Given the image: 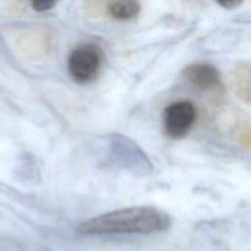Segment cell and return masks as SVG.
I'll return each mask as SVG.
<instances>
[{
    "mask_svg": "<svg viewBox=\"0 0 251 251\" xmlns=\"http://www.w3.org/2000/svg\"><path fill=\"white\" fill-rule=\"evenodd\" d=\"M170 216L152 206H133L107 212L88 219L76 227L81 235L152 234L171 226Z\"/></svg>",
    "mask_w": 251,
    "mask_h": 251,
    "instance_id": "6da1fadb",
    "label": "cell"
},
{
    "mask_svg": "<svg viewBox=\"0 0 251 251\" xmlns=\"http://www.w3.org/2000/svg\"><path fill=\"white\" fill-rule=\"evenodd\" d=\"M104 61V53L99 45L82 43L72 50L68 58L70 76L77 83L86 84L99 75Z\"/></svg>",
    "mask_w": 251,
    "mask_h": 251,
    "instance_id": "7a4b0ae2",
    "label": "cell"
},
{
    "mask_svg": "<svg viewBox=\"0 0 251 251\" xmlns=\"http://www.w3.org/2000/svg\"><path fill=\"white\" fill-rule=\"evenodd\" d=\"M108 144L113 159L122 168L136 176H148L153 172L150 159L130 138L114 133L108 136Z\"/></svg>",
    "mask_w": 251,
    "mask_h": 251,
    "instance_id": "3957f363",
    "label": "cell"
},
{
    "mask_svg": "<svg viewBox=\"0 0 251 251\" xmlns=\"http://www.w3.org/2000/svg\"><path fill=\"white\" fill-rule=\"evenodd\" d=\"M197 118L194 104L188 100L169 104L163 113V128L171 139H181L191 130Z\"/></svg>",
    "mask_w": 251,
    "mask_h": 251,
    "instance_id": "277c9868",
    "label": "cell"
},
{
    "mask_svg": "<svg viewBox=\"0 0 251 251\" xmlns=\"http://www.w3.org/2000/svg\"><path fill=\"white\" fill-rule=\"evenodd\" d=\"M185 80L198 90H211L221 83V75L216 67L208 63H193L182 72Z\"/></svg>",
    "mask_w": 251,
    "mask_h": 251,
    "instance_id": "5b68a950",
    "label": "cell"
},
{
    "mask_svg": "<svg viewBox=\"0 0 251 251\" xmlns=\"http://www.w3.org/2000/svg\"><path fill=\"white\" fill-rule=\"evenodd\" d=\"M109 15L117 21H130L140 12V4L136 1H113L107 7Z\"/></svg>",
    "mask_w": 251,
    "mask_h": 251,
    "instance_id": "8992f818",
    "label": "cell"
},
{
    "mask_svg": "<svg viewBox=\"0 0 251 251\" xmlns=\"http://www.w3.org/2000/svg\"><path fill=\"white\" fill-rule=\"evenodd\" d=\"M234 77L236 89H251V65L248 63H237L234 67Z\"/></svg>",
    "mask_w": 251,
    "mask_h": 251,
    "instance_id": "52a82bcc",
    "label": "cell"
},
{
    "mask_svg": "<svg viewBox=\"0 0 251 251\" xmlns=\"http://www.w3.org/2000/svg\"><path fill=\"white\" fill-rule=\"evenodd\" d=\"M237 138L239 144L242 147L251 150V126H246L240 130Z\"/></svg>",
    "mask_w": 251,
    "mask_h": 251,
    "instance_id": "ba28073f",
    "label": "cell"
},
{
    "mask_svg": "<svg viewBox=\"0 0 251 251\" xmlns=\"http://www.w3.org/2000/svg\"><path fill=\"white\" fill-rule=\"evenodd\" d=\"M56 5V2L54 1H33L31 3V6L33 10L37 12H45L50 9H52Z\"/></svg>",
    "mask_w": 251,
    "mask_h": 251,
    "instance_id": "9c48e42d",
    "label": "cell"
},
{
    "mask_svg": "<svg viewBox=\"0 0 251 251\" xmlns=\"http://www.w3.org/2000/svg\"><path fill=\"white\" fill-rule=\"evenodd\" d=\"M218 4L220 6H222L225 9H235L238 6H240L242 4V1H238V0H225V1H219Z\"/></svg>",
    "mask_w": 251,
    "mask_h": 251,
    "instance_id": "30bf717a",
    "label": "cell"
}]
</instances>
